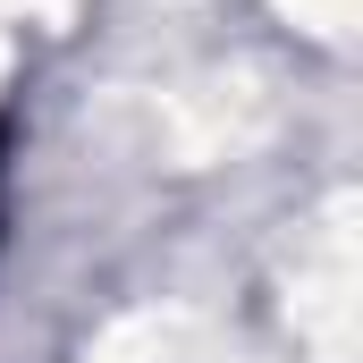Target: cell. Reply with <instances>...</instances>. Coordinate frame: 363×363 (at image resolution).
<instances>
[{"instance_id": "1", "label": "cell", "mask_w": 363, "mask_h": 363, "mask_svg": "<svg viewBox=\"0 0 363 363\" xmlns=\"http://www.w3.org/2000/svg\"><path fill=\"white\" fill-rule=\"evenodd\" d=\"M0 161H9V118H0Z\"/></svg>"}]
</instances>
